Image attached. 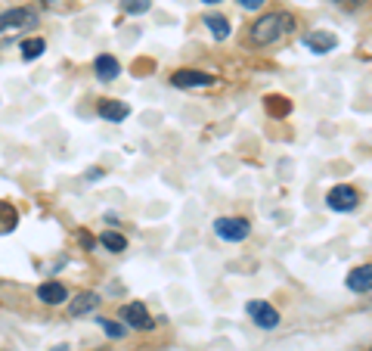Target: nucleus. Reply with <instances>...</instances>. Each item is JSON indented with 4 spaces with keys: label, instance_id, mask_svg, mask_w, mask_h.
Returning a JSON list of instances; mask_svg holds the SVG:
<instances>
[{
    "label": "nucleus",
    "instance_id": "nucleus-27",
    "mask_svg": "<svg viewBox=\"0 0 372 351\" xmlns=\"http://www.w3.org/2000/svg\"><path fill=\"white\" fill-rule=\"evenodd\" d=\"M369 351H372V348H369Z\"/></svg>",
    "mask_w": 372,
    "mask_h": 351
},
{
    "label": "nucleus",
    "instance_id": "nucleus-22",
    "mask_svg": "<svg viewBox=\"0 0 372 351\" xmlns=\"http://www.w3.org/2000/svg\"><path fill=\"white\" fill-rule=\"evenodd\" d=\"M99 174H103L99 168H90V171H87V181H99Z\"/></svg>",
    "mask_w": 372,
    "mask_h": 351
},
{
    "label": "nucleus",
    "instance_id": "nucleus-5",
    "mask_svg": "<svg viewBox=\"0 0 372 351\" xmlns=\"http://www.w3.org/2000/svg\"><path fill=\"white\" fill-rule=\"evenodd\" d=\"M248 314H251V320L260 330H276L279 326V314L270 301H248Z\"/></svg>",
    "mask_w": 372,
    "mask_h": 351
},
{
    "label": "nucleus",
    "instance_id": "nucleus-1",
    "mask_svg": "<svg viewBox=\"0 0 372 351\" xmlns=\"http://www.w3.org/2000/svg\"><path fill=\"white\" fill-rule=\"evenodd\" d=\"M291 28H295V16L291 13H267L251 26V41L260 47L273 44V41H279L282 34H289Z\"/></svg>",
    "mask_w": 372,
    "mask_h": 351
},
{
    "label": "nucleus",
    "instance_id": "nucleus-16",
    "mask_svg": "<svg viewBox=\"0 0 372 351\" xmlns=\"http://www.w3.org/2000/svg\"><path fill=\"white\" fill-rule=\"evenodd\" d=\"M99 243H103L109 252H115V255H118V252L127 249V239H124L121 233H115V230H105L103 237H99Z\"/></svg>",
    "mask_w": 372,
    "mask_h": 351
},
{
    "label": "nucleus",
    "instance_id": "nucleus-10",
    "mask_svg": "<svg viewBox=\"0 0 372 351\" xmlns=\"http://www.w3.org/2000/svg\"><path fill=\"white\" fill-rule=\"evenodd\" d=\"M37 299H41L43 305H62V301L68 299V292H65V286H62V283L47 280V283H41V286H37Z\"/></svg>",
    "mask_w": 372,
    "mask_h": 351
},
{
    "label": "nucleus",
    "instance_id": "nucleus-23",
    "mask_svg": "<svg viewBox=\"0 0 372 351\" xmlns=\"http://www.w3.org/2000/svg\"><path fill=\"white\" fill-rule=\"evenodd\" d=\"M81 245H87V249L93 245V237H90V233H81Z\"/></svg>",
    "mask_w": 372,
    "mask_h": 351
},
{
    "label": "nucleus",
    "instance_id": "nucleus-4",
    "mask_svg": "<svg viewBox=\"0 0 372 351\" xmlns=\"http://www.w3.org/2000/svg\"><path fill=\"white\" fill-rule=\"evenodd\" d=\"M357 190L353 187H344V183H341V187H332L329 190V196H326V205L332 208V212H353V208H357Z\"/></svg>",
    "mask_w": 372,
    "mask_h": 351
},
{
    "label": "nucleus",
    "instance_id": "nucleus-15",
    "mask_svg": "<svg viewBox=\"0 0 372 351\" xmlns=\"http://www.w3.org/2000/svg\"><path fill=\"white\" fill-rule=\"evenodd\" d=\"M16 224H19V212L10 205V202L0 199V233L16 230Z\"/></svg>",
    "mask_w": 372,
    "mask_h": 351
},
{
    "label": "nucleus",
    "instance_id": "nucleus-14",
    "mask_svg": "<svg viewBox=\"0 0 372 351\" xmlns=\"http://www.w3.org/2000/svg\"><path fill=\"white\" fill-rule=\"evenodd\" d=\"M205 28H208L211 34H214L217 41H227L229 38V22L223 19V16H205Z\"/></svg>",
    "mask_w": 372,
    "mask_h": 351
},
{
    "label": "nucleus",
    "instance_id": "nucleus-26",
    "mask_svg": "<svg viewBox=\"0 0 372 351\" xmlns=\"http://www.w3.org/2000/svg\"><path fill=\"white\" fill-rule=\"evenodd\" d=\"M205 3H220V0H205Z\"/></svg>",
    "mask_w": 372,
    "mask_h": 351
},
{
    "label": "nucleus",
    "instance_id": "nucleus-12",
    "mask_svg": "<svg viewBox=\"0 0 372 351\" xmlns=\"http://www.w3.org/2000/svg\"><path fill=\"white\" fill-rule=\"evenodd\" d=\"M96 305H99V295L96 292H81L78 299L68 305V314H72V317H84V314L96 311Z\"/></svg>",
    "mask_w": 372,
    "mask_h": 351
},
{
    "label": "nucleus",
    "instance_id": "nucleus-2",
    "mask_svg": "<svg viewBox=\"0 0 372 351\" xmlns=\"http://www.w3.org/2000/svg\"><path fill=\"white\" fill-rule=\"evenodd\" d=\"M214 233L227 243H242L251 233V224L245 218H217L214 221Z\"/></svg>",
    "mask_w": 372,
    "mask_h": 351
},
{
    "label": "nucleus",
    "instance_id": "nucleus-9",
    "mask_svg": "<svg viewBox=\"0 0 372 351\" xmlns=\"http://www.w3.org/2000/svg\"><path fill=\"white\" fill-rule=\"evenodd\" d=\"M347 289L351 292H369L372 289V264H360L347 274Z\"/></svg>",
    "mask_w": 372,
    "mask_h": 351
},
{
    "label": "nucleus",
    "instance_id": "nucleus-25",
    "mask_svg": "<svg viewBox=\"0 0 372 351\" xmlns=\"http://www.w3.org/2000/svg\"><path fill=\"white\" fill-rule=\"evenodd\" d=\"M53 351H68V348H65V345H59V348H53Z\"/></svg>",
    "mask_w": 372,
    "mask_h": 351
},
{
    "label": "nucleus",
    "instance_id": "nucleus-13",
    "mask_svg": "<svg viewBox=\"0 0 372 351\" xmlns=\"http://www.w3.org/2000/svg\"><path fill=\"white\" fill-rule=\"evenodd\" d=\"M93 69H96V78L99 81H112V78H118V72H121V66H118L115 57H109V53H103V57H96V63H93Z\"/></svg>",
    "mask_w": 372,
    "mask_h": 351
},
{
    "label": "nucleus",
    "instance_id": "nucleus-3",
    "mask_svg": "<svg viewBox=\"0 0 372 351\" xmlns=\"http://www.w3.org/2000/svg\"><path fill=\"white\" fill-rule=\"evenodd\" d=\"M22 28H37L34 10H6L0 13V32H22Z\"/></svg>",
    "mask_w": 372,
    "mask_h": 351
},
{
    "label": "nucleus",
    "instance_id": "nucleus-19",
    "mask_svg": "<svg viewBox=\"0 0 372 351\" xmlns=\"http://www.w3.org/2000/svg\"><path fill=\"white\" fill-rule=\"evenodd\" d=\"M267 109H270V115H289V100H282V97H267Z\"/></svg>",
    "mask_w": 372,
    "mask_h": 351
},
{
    "label": "nucleus",
    "instance_id": "nucleus-18",
    "mask_svg": "<svg viewBox=\"0 0 372 351\" xmlns=\"http://www.w3.org/2000/svg\"><path fill=\"white\" fill-rule=\"evenodd\" d=\"M152 0H121V10L130 16H140V13H149Z\"/></svg>",
    "mask_w": 372,
    "mask_h": 351
},
{
    "label": "nucleus",
    "instance_id": "nucleus-6",
    "mask_svg": "<svg viewBox=\"0 0 372 351\" xmlns=\"http://www.w3.org/2000/svg\"><path fill=\"white\" fill-rule=\"evenodd\" d=\"M171 84L174 88H211L214 78L208 72H196V69H180L171 75Z\"/></svg>",
    "mask_w": 372,
    "mask_h": 351
},
{
    "label": "nucleus",
    "instance_id": "nucleus-8",
    "mask_svg": "<svg viewBox=\"0 0 372 351\" xmlns=\"http://www.w3.org/2000/svg\"><path fill=\"white\" fill-rule=\"evenodd\" d=\"M335 44H338V38H335L332 32H310V34H304V47H307L310 53H329V50H335Z\"/></svg>",
    "mask_w": 372,
    "mask_h": 351
},
{
    "label": "nucleus",
    "instance_id": "nucleus-24",
    "mask_svg": "<svg viewBox=\"0 0 372 351\" xmlns=\"http://www.w3.org/2000/svg\"><path fill=\"white\" fill-rule=\"evenodd\" d=\"M341 3H344L347 10H353V7H360V3H363V0H341Z\"/></svg>",
    "mask_w": 372,
    "mask_h": 351
},
{
    "label": "nucleus",
    "instance_id": "nucleus-20",
    "mask_svg": "<svg viewBox=\"0 0 372 351\" xmlns=\"http://www.w3.org/2000/svg\"><path fill=\"white\" fill-rule=\"evenodd\" d=\"M105 330V336H112V339H121L124 336V326H118L115 320H103V323H99Z\"/></svg>",
    "mask_w": 372,
    "mask_h": 351
},
{
    "label": "nucleus",
    "instance_id": "nucleus-21",
    "mask_svg": "<svg viewBox=\"0 0 372 351\" xmlns=\"http://www.w3.org/2000/svg\"><path fill=\"white\" fill-rule=\"evenodd\" d=\"M239 3L245 10H260V7H264V0H239Z\"/></svg>",
    "mask_w": 372,
    "mask_h": 351
},
{
    "label": "nucleus",
    "instance_id": "nucleus-17",
    "mask_svg": "<svg viewBox=\"0 0 372 351\" xmlns=\"http://www.w3.org/2000/svg\"><path fill=\"white\" fill-rule=\"evenodd\" d=\"M43 47H47V44H43V38H28V41H22L19 50H22V59H28V63H31V59H37L43 53Z\"/></svg>",
    "mask_w": 372,
    "mask_h": 351
},
{
    "label": "nucleus",
    "instance_id": "nucleus-7",
    "mask_svg": "<svg viewBox=\"0 0 372 351\" xmlns=\"http://www.w3.org/2000/svg\"><path fill=\"white\" fill-rule=\"evenodd\" d=\"M121 317L127 326H136V330H152V317H149L146 305L143 301H130V305L121 308Z\"/></svg>",
    "mask_w": 372,
    "mask_h": 351
},
{
    "label": "nucleus",
    "instance_id": "nucleus-11",
    "mask_svg": "<svg viewBox=\"0 0 372 351\" xmlns=\"http://www.w3.org/2000/svg\"><path fill=\"white\" fill-rule=\"evenodd\" d=\"M99 115L105 121H124L130 115L127 103H118V100H99Z\"/></svg>",
    "mask_w": 372,
    "mask_h": 351
}]
</instances>
